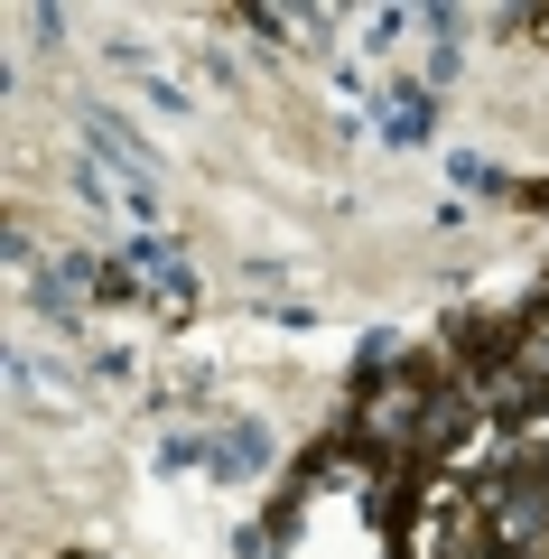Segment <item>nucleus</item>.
Masks as SVG:
<instances>
[{
    "instance_id": "f257e3e1",
    "label": "nucleus",
    "mask_w": 549,
    "mask_h": 559,
    "mask_svg": "<svg viewBox=\"0 0 549 559\" xmlns=\"http://www.w3.org/2000/svg\"><path fill=\"white\" fill-rule=\"evenodd\" d=\"M84 150H103V159L121 168V187H131V205H140V215H158V159L121 131V112H84Z\"/></svg>"
},
{
    "instance_id": "f03ea898",
    "label": "nucleus",
    "mask_w": 549,
    "mask_h": 559,
    "mask_svg": "<svg viewBox=\"0 0 549 559\" xmlns=\"http://www.w3.org/2000/svg\"><path fill=\"white\" fill-rule=\"evenodd\" d=\"M140 271H150V289H158L168 308L196 299V271H187V252H177V242H140Z\"/></svg>"
},
{
    "instance_id": "7ed1b4c3",
    "label": "nucleus",
    "mask_w": 549,
    "mask_h": 559,
    "mask_svg": "<svg viewBox=\"0 0 549 559\" xmlns=\"http://www.w3.org/2000/svg\"><path fill=\"white\" fill-rule=\"evenodd\" d=\"M205 457H215L224 476H252V466L271 457V439H261L252 419H234V429H215V439H205Z\"/></svg>"
},
{
    "instance_id": "20e7f679",
    "label": "nucleus",
    "mask_w": 549,
    "mask_h": 559,
    "mask_svg": "<svg viewBox=\"0 0 549 559\" xmlns=\"http://www.w3.org/2000/svg\"><path fill=\"white\" fill-rule=\"evenodd\" d=\"M382 140H392V150H419V140H429V94H392V112H382Z\"/></svg>"
},
{
    "instance_id": "39448f33",
    "label": "nucleus",
    "mask_w": 549,
    "mask_h": 559,
    "mask_svg": "<svg viewBox=\"0 0 549 559\" xmlns=\"http://www.w3.org/2000/svg\"><path fill=\"white\" fill-rule=\"evenodd\" d=\"M522 205H540V215H549V178H540V187H522Z\"/></svg>"
}]
</instances>
